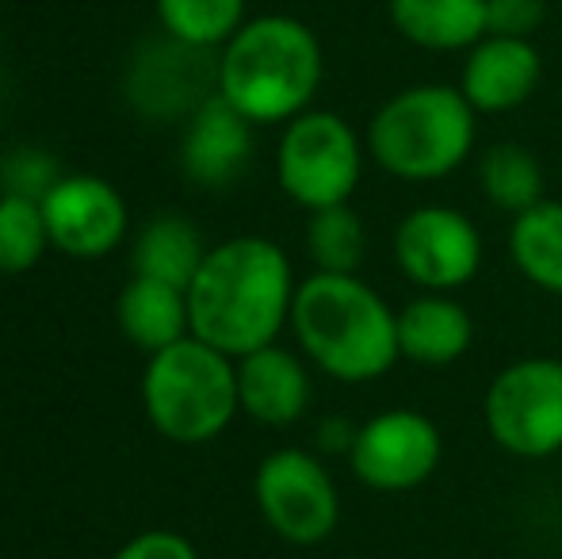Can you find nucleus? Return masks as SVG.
<instances>
[{
  "instance_id": "f257e3e1",
  "label": "nucleus",
  "mask_w": 562,
  "mask_h": 559,
  "mask_svg": "<svg viewBox=\"0 0 562 559\" xmlns=\"http://www.w3.org/2000/svg\"><path fill=\"white\" fill-rule=\"evenodd\" d=\"M295 291L291 257L272 238H226L207 249L195 280L188 283L192 334L234 360L265 349L280 342L283 326H291Z\"/></svg>"
},
{
  "instance_id": "f03ea898",
  "label": "nucleus",
  "mask_w": 562,
  "mask_h": 559,
  "mask_svg": "<svg viewBox=\"0 0 562 559\" xmlns=\"http://www.w3.org/2000/svg\"><path fill=\"white\" fill-rule=\"evenodd\" d=\"M299 353L348 388L375 383L402 360L398 311L356 272H311L291 303Z\"/></svg>"
},
{
  "instance_id": "7ed1b4c3",
  "label": "nucleus",
  "mask_w": 562,
  "mask_h": 559,
  "mask_svg": "<svg viewBox=\"0 0 562 559\" xmlns=\"http://www.w3.org/2000/svg\"><path fill=\"white\" fill-rule=\"evenodd\" d=\"M326 58L314 27L295 15H257L218 51V97L257 127L291 123L314 108Z\"/></svg>"
},
{
  "instance_id": "20e7f679",
  "label": "nucleus",
  "mask_w": 562,
  "mask_h": 559,
  "mask_svg": "<svg viewBox=\"0 0 562 559\" xmlns=\"http://www.w3.org/2000/svg\"><path fill=\"white\" fill-rule=\"evenodd\" d=\"M368 157L394 180L437 185L456 177L479 142V112L459 85H406L375 108L363 131Z\"/></svg>"
},
{
  "instance_id": "39448f33",
  "label": "nucleus",
  "mask_w": 562,
  "mask_h": 559,
  "mask_svg": "<svg viewBox=\"0 0 562 559\" xmlns=\"http://www.w3.org/2000/svg\"><path fill=\"white\" fill-rule=\"evenodd\" d=\"M146 418L172 445H207L223 437L241 414L237 403V360L203 337L188 334L154 353L142 376Z\"/></svg>"
},
{
  "instance_id": "423d86ee",
  "label": "nucleus",
  "mask_w": 562,
  "mask_h": 559,
  "mask_svg": "<svg viewBox=\"0 0 562 559\" xmlns=\"http://www.w3.org/2000/svg\"><path fill=\"white\" fill-rule=\"evenodd\" d=\"M368 161V142L337 112L306 108L291 123H283L276 146V180L283 195L306 215L322 208H337L356 195Z\"/></svg>"
},
{
  "instance_id": "0eeeda50",
  "label": "nucleus",
  "mask_w": 562,
  "mask_h": 559,
  "mask_svg": "<svg viewBox=\"0 0 562 559\" xmlns=\"http://www.w3.org/2000/svg\"><path fill=\"white\" fill-rule=\"evenodd\" d=\"M482 425L502 452L548 460L562 452V360L520 357L505 365L482 395Z\"/></svg>"
},
{
  "instance_id": "6e6552de",
  "label": "nucleus",
  "mask_w": 562,
  "mask_h": 559,
  "mask_svg": "<svg viewBox=\"0 0 562 559\" xmlns=\"http://www.w3.org/2000/svg\"><path fill=\"white\" fill-rule=\"evenodd\" d=\"M252 502L265 525L295 548H314L337 533L340 491L322 463L306 448H276L257 463Z\"/></svg>"
},
{
  "instance_id": "1a4fd4ad",
  "label": "nucleus",
  "mask_w": 562,
  "mask_h": 559,
  "mask_svg": "<svg viewBox=\"0 0 562 559\" xmlns=\"http://www.w3.org/2000/svg\"><path fill=\"white\" fill-rule=\"evenodd\" d=\"M394 269L422 291L467 288L482 269L486 242L467 211L448 203H422L406 211L391 234Z\"/></svg>"
},
{
  "instance_id": "9d476101",
  "label": "nucleus",
  "mask_w": 562,
  "mask_h": 559,
  "mask_svg": "<svg viewBox=\"0 0 562 559\" xmlns=\"http://www.w3.org/2000/svg\"><path fill=\"white\" fill-rule=\"evenodd\" d=\"M445 460V433L425 411L391 406L356 429L348 468L368 491L406 494L437 476Z\"/></svg>"
},
{
  "instance_id": "9b49d317",
  "label": "nucleus",
  "mask_w": 562,
  "mask_h": 559,
  "mask_svg": "<svg viewBox=\"0 0 562 559\" xmlns=\"http://www.w3.org/2000/svg\"><path fill=\"white\" fill-rule=\"evenodd\" d=\"M38 203H43L50 246L74 261H100L115 254L131 226V211L119 188L92 172L61 177Z\"/></svg>"
},
{
  "instance_id": "f8f14e48",
  "label": "nucleus",
  "mask_w": 562,
  "mask_h": 559,
  "mask_svg": "<svg viewBox=\"0 0 562 559\" xmlns=\"http://www.w3.org/2000/svg\"><path fill=\"white\" fill-rule=\"evenodd\" d=\"M211 51L188 46L180 38L165 35V43H154L134 58L126 77V97L134 112L149 120H177L192 115L203 100L218 92V58H207Z\"/></svg>"
},
{
  "instance_id": "ddd939ff",
  "label": "nucleus",
  "mask_w": 562,
  "mask_h": 559,
  "mask_svg": "<svg viewBox=\"0 0 562 559\" xmlns=\"http://www.w3.org/2000/svg\"><path fill=\"white\" fill-rule=\"evenodd\" d=\"M543 81V58L532 38L486 35L463 54L459 92L479 115H509L536 97Z\"/></svg>"
},
{
  "instance_id": "4468645a",
  "label": "nucleus",
  "mask_w": 562,
  "mask_h": 559,
  "mask_svg": "<svg viewBox=\"0 0 562 559\" xmlns=\"http://www.w3.org/2000/svg\"><path fill=\"white\" fill-rule=\"evenodd\" d=\"M311 360L283 349L280 342L237 357V403L241 414L268 429H288L311 411Z\"/></svg>"
},
{
  "instance_id": "2eb2a0df",
  "label": "nucleus",
  "mask_w": 562,
  "mask_h": 559,
  "mask_svg": "<svg viewBox=\"0 0 562 559\" xmlns=\"http://www.w3.org/2000/svg\"><path fill=\"white\" fill-rule=\"evenodd\" d=\"M252 127L229 100L215 92L188 115L184 138H180V165L184 177L200 188H229L245 177L252 161Z\"/></svg>"
},
{
  "instance_id": "dca6fc26",
  "label": "nucleus",
  "mask_w": 562,
  "mask_h": 559,
  "mask_svg": "<svg viewBox=\"0 0 562 559\" xmlns=\"http://www.w3.org/2000/svg\"><path fill=\"white\" fill-rule=\"evenodd\" d=\"M474 318L451 291H422L398 306L402 360L417 368H448L471 353Z\"/></svg>"
},
{
  "instance_id": "f3484780",
  "label": "nucleus",
  "mask_w": 562,
  "mask_h": 559,
  "mask_svg": "<svg viewBox=\"0 0 562 559\" xmlns=\"http://www.w3.org/2000/svg\"><path fill=\"white\" fill-rule=\"evenodd\" d=\"M398 38L429 54H467L486 38V0H386Z\"/></svg>"
},
{
  "instance_id": "a211bd4d",
  "label": "nucleus",
  "mask_w": 562,
  "mask_h": 559,
  "mask_svg": "<svg viewBox=\"0 0 562 559\" xmlns=\"http://www.w3.org/2000/svg\"><path fill=\"white\" fill-rule=\"evenodd\" d=\"M115 318L126 342L146 353V357H154V353L169 349L172 342L192 334L188 291L154 277H138V272L119 291Z\"/></svg>"
},
{
  "instance_id": "6ab92c4d",
  "label": "nucleus",
  "mask_w": 562,
  "mask_h": 559,
  "mask_svg": "<svg viewBox=\"0 0 562 559\" xmlns=\"http://www.w3.org/2000/svg\"><path fill=\"white\" fill-rule=\"evenodd\" d=\"M207 246H203V234L192 219L184 215H154L138 231L131 249V269L138 277L165 280L172 288H184L195 280Z\"/></svg>"
},
{
  "instance_id": "aec40b11",
  "label": "nucleus",
  "mask_w": 562,
  "mask_h": 559,
  "mask_svg": "<svg viewBox=\"0 0 562 559\" xmlns=\"http://www.w3.org/2000/svg\"><path fill=\"white\" fill-rule=\"evenodd\" d=\"M505 249L513 269L532 288L562 299V200H540L513 215Z\"/></svg>"
},
{
  "instance_id": "412c9836",
  "label": "nucleus",
  "mask_w": 562,
  "mask_h": 559,
  "mask_svg": "<svg viewBox=\"0 0 562 559\" xmlns=\"http://www.w3.org/2000/svg\"><path fill=\"white\" fill-rule=\"evenodd\" d=\"M474 177H479L482 200L509 219L548 200V177H543L540 157L520 142H494L490 149H482Z\"/></svg>"
},
{
  "instance_id": "4be33fe9",
  "label": "nucleus",
  "mask_w": 562,
  "mask_h": 559,
  "mask_svg": "<svg viewBox=\"0 0 562 559\" xmlns=\"http://www.w3.org/2000/svg\"><path fill=\"white\" fill-rule=\"evenodd\" d=\"M306 254L314 272H360L368 257V226L352 203L311 211L306 219Z\"/></svg>"
},
{
  "instance_id": "5701e85b",
  "label": "nucleus",
  "mask_w": 562,
  "mask_h": 559,
  "mask_svg": "<svg viewBox=\"0 0 562 559\" xmlns=\"http://www.w3.org/2000/svg\"><path fill=\"white\" fill-rule=\"evenodd\" d=\"M165 35L203 51H223L245 23V0H154Z\"/></svg>"
},
{
  "instance_id": "b1692460",
  "label": "nucleus",
  "mask_w": 562,
  "mask_h": 559,
  "mask_svg": "<svg viewBox=\"0 0 562 559\" xmlns=\"http://www.w3.org/2000/svg\"><path fill=\"white\" fill-rule=\"evenodd\" d=\"M50 249L43 203L27 195H0V272L20 277L31 272Z\"/></svg>"
},
{
  "instance_id": "393cba45",
  "label": "nucleus",
  "mask_w": 562,
  "mask_h": 559,
  "mask_svg": "<svg viewBox=\"0 0 562 559\" xmlns=\"http://www.w3.org/2000/svg\"><path fill=\"white\" fill-rule=\"evenodd\" d=\"M61 180L58 161L43 149H12V154L0 161V188L8 195H27V200H43L54 185Z\"/></svg>"
},
{
  "instance_id": "a878e982",
  "label": "nucleus",
  "mask_w": 562,
  "mask_h": 559,
  "mask_svg": "<svg viewBox=\"0 0 562 559\" xmlns=\"http://www.w3.org/2000/svg\"><path fill=\"white\" fill-rule=\"evenodd\" d=\"M548 20V0H486V35L532 38Z\"/></svg>"
},
{
  "instance_id": "bb28decb",
  "label": "nucleus",
  "mask_w": 562,
  "mask_h": 559,
  "mask_svg": "<svg viewBox=\"0 0 562 559\" xmlns=\"http://www.w3.org/2000/svg\"><path fill=\"white\" fill-rule=\"evenodd\" d=\"M112 559H200V552H195L192 540L180 537V533L149 529L126 540Z\"/></svg>"
},
{
  "instance_id": "cd10ccee",
  "label": "nucleus",
  "mask_w": 562,
  "mask_h": 559,
  "mask_svg": "<svg viewBox=\"0 0 562 559\" xmlns=\"http://www.w3.org/2000/svg\"><path fill=\"white\" fill-rule=\"evenodd\" d=\"M356 429H360V425H352V422H345V418H326V422L318 425V445H322V452L348 456Z\"/></svg>"
}]
</instances>
